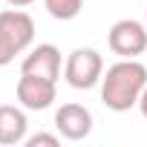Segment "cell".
Segmentation results:
<instances>
[{
    "instance_id": "7a4b0ae2",
    "label": "cell",
    "mask_w": 147,
    "mask_h": 147,
    "mask_svg": "<svg viewBox=\"0 0 147 147\" xmlns=\"http://www.w3.org/2000/svg\"><path fill=\"white\" fill-rule=\"evenodd\" d=\"M35 40V20L23 9L0 12V66H9L15 55L32 49Z\"/></svg>"
},
{
    "instance_id": "6da1fadb",
    "label": "cell",
    "mask_w": 147,
    "mask_h": 147,
    "mask_svg": "<svg viewBox=\"0 0 147 147\" xmlns=\"http://www.w3.org/2000/svg\"><path fill=\"white\" fill-rule=\"evenodd\" d=\"M147 87V66L138 58H121L107 66L101 78V101L113 113H127L138 107V98Z\"/></svg>"
},
{
    "instance_id": "8fae6325",
    "label": "cell",
    "mask_w": 147,
    "mask_h": 147,
    "mask_svg": "<svg viewBox=\"0 0 147 147\" xmlns=\"http://www.w3.org/2000/svg\"><path fill=\"white\" fill-rule=\"evenodd\" d=\"M6 3L12 6V9H26V6H32L35 0H6Z\"/></svg>"
},
{
    "instance_id": "9c48e42d",
    "label": "cell",
    "mask_w": 147,
    "mask_h": 147,
    "mask_svg": "<svg viewBox=\"0 0 147 147\" xmlns=\"http://www.w3.org/2000/svg\"><path fill=\"white\" fill-rule=\"evenodd\" d=\"M43 6H46L49 18H55V20H72V18L81 15L84 0H43Z\"/></svg>"
},
{
    "instance_id": "ba28073f",
    "label": "cell",
    "mask_w": 147,
    "mask_h": 147,
    "mask_svg": "<svg viewBox=\"0 0 147 147\" xmlns=\"http://www.w3.org/2000/svg\"><path fill=\"white\" fill-rule=\"evenodd\" d=\"M26 130H29V121H26V113L20 107L0 104V144L12 147V144L26 141Z\"/></svg>"
},
{
    "instance_id": "52a82bcc",
    "label": "cell",
    "mask_w": 147,
    "mask_h": 147,
    "mask_svg": "<svg viewBox=\"0 0 147 147\" xmlns=\"http://www.w3.org/2000/svg\"><path fill=\"white\" fill-rule=\"evenodd\" d=\"M20 72L58 81L61 78V49L55 43H38V46H32L29 55L23 58V63H20Z\"/></svg>"
},
{
    "instance_id": "3957f363",
    "label": "cell",
    "mask_w": 147,
    "mask_h": 147,
    "mask_svg": "<svg viewBox=\"0 0 147 147\" xmlns=\"http://www.w3.org/2000/svg\"><path fill=\"white\" fill-rule=\"evenodd\" d=\"M63 78L72 90H92L104 78V58L92 46H78L72 49L66 63H63Z\"/></svg>"
},
{
    "instance_id": "8992f818",
    "label": "cell",
    "mask_w": 147,
    "mask_h": 147,
    "mask_svg": "<svg viewBox=\"0 0 147 147\" xmlns=\"http://www.w3.org/2000/svg\"><path fill=\"white\" fill-rule=\"evenodd\" d=\"M55 127L66 141H84L92 133V113L84 104H61L55 113Z\"/></svg>"
},
{
    "instance_id": "7c38bea8",
    "label": "cell",
    "mask_w": 147,
    "mask_h": 147,
    "mask_svg": "<svg viewBox=\"0 0 147 147\" xmlns=\"http://www.w3.org/2000/svg\"><path fill=\"white\" fill-rule=\"evenodd\" d=\"M138 110H141V115L147 118V87H144V92H141V98H138Z\"/></svg>"
},
{
    "instance_id": "5b68a950",
    "label": "cell",
    "mask_w": 147,
    "mask_h": 147,
    "mask_svg": "<svg viewBox=\"0 0 147 147\" xmlns=\"http://www.w3.org/2000/svg\"><path fill=\"white\" fill-rule=\"evenodd\" d=\"M58 98V81L49 78H38V75H26L20 72V81H18V101L23 110H49L52 101Z\"/></svg>"
},
{
    "instance_id": "277c9868",
    "label": "cell",
    "mask_w": 147,
    "mask_h": 147,
    "mask_svg": "<svg viewBox=\"0 0 147 147\" xmlns=\"http://www.w3.org/2000/svg\"><path fill=\"white\" fill-rule=\"evenodd\" d=\"M107 46L113 55L118 58H138L147 52V23L133 20V18H121L110 26L107 32Z\"/></svg>"
},
{
    "instance_id": "30bf717a",
    "label": "cell",
    "mask_w": 147,
    "mask_h": 147,
    "mask_svg": "<svg viewBox=\"0 0 147 147\" xmlns=\"http://www.w3.org/2000/svg\"><path fill=\"white\" fill-rule=\"evenodd\" d=\"M58 144H61V138L52 133H38V136L26 138V147H58Z\"/></svg>"
}]
</instances>
